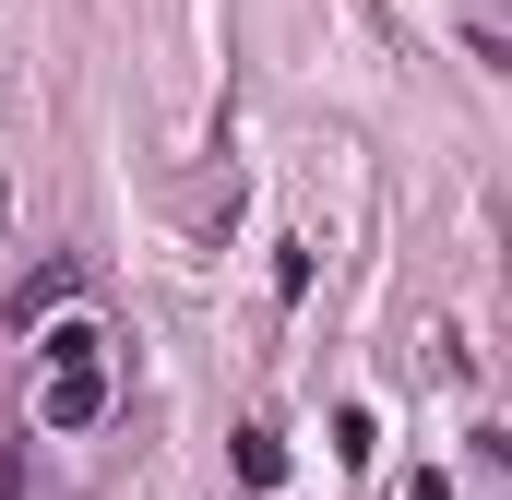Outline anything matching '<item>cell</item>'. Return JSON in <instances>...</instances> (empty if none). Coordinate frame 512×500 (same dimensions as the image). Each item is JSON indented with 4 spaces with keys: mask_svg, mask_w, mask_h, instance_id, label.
I'll return each instance as SVG.
<instances>
[{
    "mask_svg": "<svg viewBox=\"0 0 512 500\" xmlns=\"http://www.w3.org/2000/svg\"><path fill=\"white\" fill-rule=\"evenodd\" d=\"M108 417V358H48V393H36V429H96Z\"/></svg>",
    "mask_w": 512,
    "mask_h": 500,
    "instance_id": "obj_1",
    "label": "cell"
},
{
    "mask_svg": "<svg viewBox=\"0 0 512 500\" xmlns=\"http://www.w3.org/2000/svg\"><path fill=\"white\" fill-rule=\"evenodd\" d=\"M239 477H251V489L286 477V441H274V429H239Z\"/></svg>",
    "mask_w": 512,
    "mask_h": 500,
    "instance_id": "obj_2",
    "label": "cell"
}]
</instances>
